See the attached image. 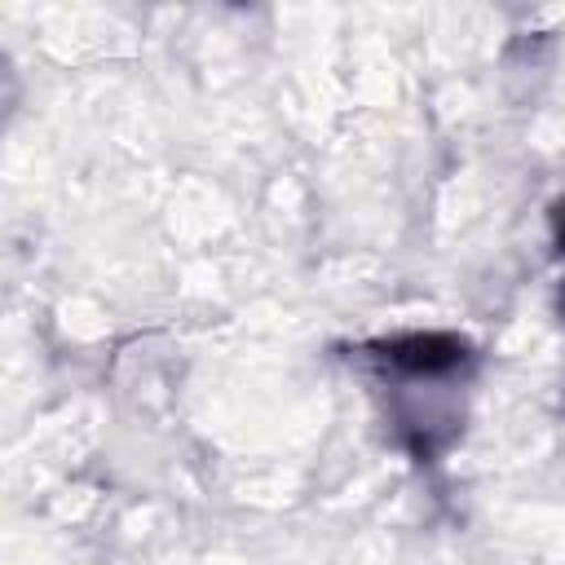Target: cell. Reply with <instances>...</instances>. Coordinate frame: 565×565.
I'll use <instances>...</instances> for the list:
<instances>
[{
	"instance_id": "cell-2",
	"label": "cell",
	"mask_w": 565,
	"mask_h": 565,
	"mask_svg": "<svg viewBox=\"0 0 565 565\" xmlns=\"http://www.w3.org/2000/svg\"><path fill=\"white\" fill-rule=\"evenodd\" d=\"M561 225H565V212H561Z\"/></svg>"
},
{
	"instance_id": "cell-1",
	"label": "cell",
	"mask_w": 565,
	"mask_h": 565,
	"mask_svg": "<svg viewBox=\"0 0 565 565\" xmlns=\"http://www.w3.org/2000/svg\"><path fill=\"white\" fill-rule=\"evenodd\" d=\"M380 358L406 375H446L468 358V344L455 335H406V340L380 344Z\"/></svg>"
}]
</instances>
